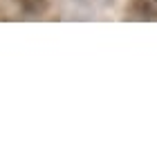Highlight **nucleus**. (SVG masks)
Here are the masks:
<instances>
[]
</instances>
